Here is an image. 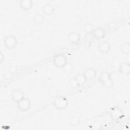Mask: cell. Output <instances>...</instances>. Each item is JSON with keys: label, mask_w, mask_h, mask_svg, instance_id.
Returning <instances> with one entry per match:
<instances>
[{"label": "cell", "mask_w": 130, "mask_h": 130, "mask_svg": "<svg viewBox=\"0 0 130 130\" xmlns=\"http://www.w3.org/2000/svg\"><path fill=\"white\" fill-rule=\"evenodd\" d=\"M18 108L22 111H26L29 109L30 103L29 100L23 98L17 102Z\"/></svg>", "instance_id": "6da1fadb"}, {"label": "cell", "mask_w": 130, "mask_h": 130, "mask_svg": "<svg viewBox=\"0 0 130 130\" xmlns=\"http://www.w3.org/2000/svg\"><path fill=\"white\" fill-rule=\"evenodd\" d=\"M100 80L105 86L107 87V86H108L109 87L112 85V82L110 75L107 73H103L101 74L100 76Z\"/></svg>", "instance_id": "7a4b0ae2"}, {"label": "cell", "mask_w": 130, "mask_h": 130, "mask_svg": "<svg viewBox=\"0 0 130 130\" xmlns=\"http://www.w3.org/2000/svg\"><path fill=\"white\" fill-rule=\"evenodd\" d=\"M17 43L16 39L14 36H8L5 40V46L8 48H13Z\"/></svg>", "instance_id": "3957f363"}, {"label": "cell", "mask_w": 130, "mask_h": 130, "mask_svg": "<svg viewBox=\"0 0 130 130\" xmlns=\"http://www.w3.org/2000/svg\"><path fill=\"white\" fill-rule=\"evenodd\" d=\"M54 105L56 107V108L62 109L64 108L67 105V101L66 99L63 98L62 97H59L56 99L54 101Z\"/></svg>", "instance_id": "277c9868"}, {"label": "cell", "mask_w": 130, "mask_h": 130, "mask_svg": "<svg viewBox=\"0 0 130 130\" xmlns=\"http://www.w3.org/2000/svg\"><path fill=\"white\" fill-rule=\"evenodd\" d=\"M66 58L61 54L57 55L54 59V64L58 67H62L66 64Z\"/></svg>", "instance_id": "5b68a950"}, {"label": "cell", "mask_w": 130, "mask_h": 130, "mask_svg": "<svg viewBox=\"0 0 130 130\" xmlns=\"http://www.w3.org/2000/svg\"><path fill=\"white\" fill-rule=\"evenodd\" d=\"M98 47H99V49L101 52L105 53L109 50L110 45L108 42H103L99 44V46Z\"/></svg>", "instance_id": "8992f818"}, {"label": "cell", "mask_w": 130, "mask_h": 130, "mask_svg": "<svg viewBox=\"0 0 130 130\" xmlns=\"http://www.w3.org/2000/svg\"><path fill=\"white\" fill-rule=\"evenodd\" d=\"M54 8L51 4H47L43 8V12L47 15H50L53 13Z\"/></svg>", "instance_id": "52a82bcc"}, {"label": "cell", "mask_w": 130, "mask_h": 130, "mask_svg": "<svg viewBox=\"0 0 130 130\" xmlns=\"http://www.w3.org/2000/svg\"><path fill=\"white\" fill-rule=\"evenodd\" d=\"M95 76V72L94 70L92 69H87L84 73V77L85 78L91 80L94 78Z\"/></svg>", "instance_id": "ba28073f"}, {"label": "cell", "mask_w": 130, "mask_h": 130, "mask_svg": "<svg viewBox=\"0 0 130 130\" xmlns=\"http://www.w3.org/2000/svg\"><path fill=\"white\" fill-rule=\"evenodd\" d=\"M12 97L14 101L18 102L23 98V94L20 90H16L13 93Z\"/></svg>", "instance_id": "9c48e42d"}, {"label": "cell", "mask_w": 130, "mask_h": 130, "mask_svg": "<svg viewBox=\"0 0 130 130\" xmlns=\"http://www.w3.org/2000/svg\"><path fill=\"white\" fill-rule=\"evenodd\" d=\"M104 31L102 28H96L93 31V35L94 37L97 39H100L104 37Z\"/></svg>", "instance_id": "30bf717a"}, {"label": "cell", "mask_w": 130, "mask_h": 130, "mask_svg": "<svg viewBox=\"0 0 130 130\" xmlns=\"http://www.w3.org/2000/svg\"><path fill=\"white\" fill-rule=\"evenodd\" d=\"M69 39L70 41L72 43H75L78 41L79 40V36L78 33L75 32H73L70 34L69 36Z\"/></svg>", "instance_id": "8fae6325"}, {"label": "cell", "mask_w": 130, "mask_h": 130, "mask_svg": "<svg viewBox=\"0 0 130 130\" xmlns=\"http://www.w3.org/2000/svg\"><path fill=\"white\" fill-rule=\"evenodd\" d=\"M120 71L121 74H128L129 72V64L127 63L122 64L120 68Z\"/></svg>", "instance_id": "7c38bea8"}, {"label": "cell", "mask_w": 130, "mask_h": 130, "mask_svg": "<svg viewBox=\"0 0 130 130\" xmlns=\"http://www.w3.org/2000/svg\"><path fill=\"white\" fill-rule=\"evenodd\" d=\"M32 6V2L30 1H22L20 4V6L22 9L25 10L29 9Z\"/></svg>", "instance_id": "4fadbf2b"}, {"label": "cell", "mask_w": 130, "mask_h": 130, "mask_svg": "<svg viewBox=\"0 0 130 130\" xmlns=\"http://www.w3.org/2000/svg\"><path fill=\"white\" fill-rule=\"evenodd\" d=\"M34 22L37 24H40L42 23V22L43 21V17L42 15L38 14L35 15L34 19Z\"/></svg>", "instance_id": "5bb4252c"}, {"label": "cell", "mask_w": 130, "mask_h": 130, "mask_svg": "<svg viewBox=\"0 0 130 130\" xmlns=\"http://www.w3.org/2000/svg\"><path fill=\"white\" fill-rule=\"evenodd\" d=\"M129 44L128 43H124L121 47V51L123 52V53H128L129 52Z\"/></svg>", "instance_id": "9a60e30c"}, {"label": "cell", "mask_w": 130, "mask_h": 130, "mask_svg": "<svg viewBox=\"0 0 130 130\" xmlns=\"http://www.w3.org/2000/svg\"><path fill=\"white\" fill-rule=\"evenodd\" d=\"M79 122V120L78 117H72L71 120V123L72 124V125H76L77 124H78Z\"/></svg>", "instance_id": "2e32d148"}]
</instances>
